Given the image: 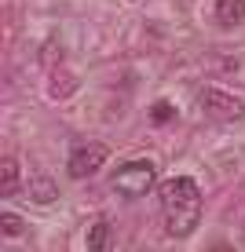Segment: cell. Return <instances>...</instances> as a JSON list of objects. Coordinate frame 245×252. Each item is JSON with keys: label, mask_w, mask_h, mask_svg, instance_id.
Wrapping results in <instances>:
<instances>
[{"label": "cell", "mask_w": 245, "mask_h": 252, "mask_svg": "<svg viewBox=\"0 0 245 252\" xmlns=\"http://www.w3.org/2000/svg\"><path fill=\"white\" fill-rule=\"evenodd\" d=\"M0 234H4V238H22V234H26V223H22L15 212H0Z\"/></svg>", "instance_id": "30bf717a"}, {"label": "cell", "mask_w": 245, "mask_h": 252, "mask_svg": "<svg viewBox=\"0 0 245 252\" xmlns=\"http://www.w3.org/2000/svg\"><path fill=\"white\" fill-rule=\"evenodd\" d=\"M106 158H110V150L103 143L73 146V154H70V161H66V172H70V179H88L106 164Z\"/></svg>", "instance_id": "277c9868"}, {"label": "cell", "mask_w": 245, "mask_h": 252, "mask_svg": "<svg viewBox=\"0 0 245 252\" xmlns=\"http://www.w3.org/2000/svg\"><path fill=\"white\" fill-rule=\"evenodd\" d=\"M30 197L37 205H51L59 197V190L55 183H51V176H30Z\"/></svg>", "instance_id": "52a82bcc"}, {"label": "cell", "mask_w": 245, "mask_h": 252, "mask_svg": "<svg viewBox=\"0 0 245 252\" xmlns=\"http://www.w3.org/2000/svg\"><path fill=\"white\" fill-rule=\"evenodd\" d=\"M19 179H22V172H19V161L7 154L4 161H0V194L4 197H11L15 190H19Z\"/></svg>", "instance_id": "8992f818"}, {"label": "cell", "mask_w": 245, "mask_h": 252, "mask_svg": "<svg viewBox=\"0 0 245 252\" xmlns=\"http://www.w3.org/2000/svg\"><path fill=\"white\" fill-rule=\"evenodd\" d=\"M157 183V168L150 161H128L113 172V190L125 197H146Z\"/></svg>", "instance_id": "7a4b0ae2"}, {"label": "cell", "mask_w": 245, "mask_h": 252, "mask_svg": "<svg viewBox=\"0 0 245 252\" xmlns=\"http://www.w3.org/2000/svg\"><path fill=\"white\" fill-rule=\"evenodd\" d=\"M88 252H106L110 249V223L106 220H95L92 227H88Z\"/></svg>", "instance_id": "ba28073f"}, {"label": "cell", "mask_w": 245, "mask_h": 252, "mask_svg": "<svg viewBox=\"0 0 245 252\" xmlns=\"http://www.w3.org/2000/svg\"><path fill=\"white\" fill-rule=\"evenodd\" d=\"M216 22L227 30L245 22V0H216Z\"/></svg>", "instance_id": "5b68a950"}, {"label": "cell", "mask_w": 245, "mask_h": 252, "mask_svg": "<svg viewBox=\"0 0 245 252\" xmlns=\"http://www.w3.org/2000/svg\"><path fill=\"white\" fill-rule=\"evenodd\" d=\"M77 92V77L73 73H55L51 77V99H70Z\"/></svg>", "instance_id": "9c48e42d"}, {"label": "cell", "mask_w": 245, "mask_h": 252, "mask_svg": "<svg viewBox=\"0 0 245 252\" xmlns=\"http://www.w3.org/2000/svg\"><path fill=\"white\" fill-rule=\"evenodd\" d=\"M169 117H172V106H169V102H157V106H154V121H157V125H165Z\"/></svg>", "instance_id": "8fae6325"}, {"label": "cell", "mask_w": 245, "mask_h": 252, "mask_svg": "<svg viewBox=\"0 0 245 252\" xmlns=\"http://www.w3.org/2000/svg\"><path fill=\"white\" fill-rule=\"evenodd\" d=\"M198 106L212 121H242L245 117V99L231 95L227 88H216V84H205L198 92Z\"/></svg>", "instance_id": "3957f363"}, {"label": "cell", "mask_w": 245, "mask_h": 252, "mask_svg": "<svg viewBox=\"0 0 245 252\" xmlns=\"http://www.w3.org/2000/svg\"><path fill=\"white\" fill-rule=\"evenodd\" d=\"M161 205H165V230L172 238L194 234L198 220H201V190L194 179L176 176L169 183H161Z\"/></svg>", "instance_id": "6da1fadb"}, {"label": "cell", "mask_w": 245, "mask_h": 252, "mask_svg": "<svg viewBox=\"0 0 245 252\" xmlns=\"http://www.w3.org/2000/svg\"><path fill=\"white\" fill-rule=\"evenodd\" d=\"M212 252H234V249H227V245H216V249H212Z\"/></svg>", "instance_id": "7c38bea8"}]
</instances>
